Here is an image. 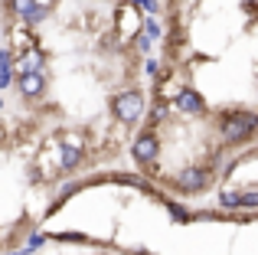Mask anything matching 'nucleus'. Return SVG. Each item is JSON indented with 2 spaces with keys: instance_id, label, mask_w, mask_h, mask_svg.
<instances>
[{
  "instance_id": "f8f14e48",
  "label": "nucleus",
  "mask_w": 258,
  "mask_h": 255,
  "mask_svg": "<svg viewBox=\"0 0 258 255\" xmlns=\"http://www.w3.org/2000/svg\"><path fill=\"white\" fill-rule=\"evenodd\" d=\"M7 85H10V69L0 66V89H7Z\"/></svg>"
},
{
  "instance_id": "4468645a",
  "label": "nucleus",
  "mask_w": 258,
  "mask_h": 255,
  "mask_svg": "<svg viewBox=\"0 0 258 255\" xmlns=\"http://www.w3.org/2000/svg\"><path fill=\"white\" fill-rule=\"evenodd\" d=\"M138 46L147 52V49H151V36H147V33H144V36H138Z\"/></svg>"
},
{
  "instance_id": "2eb2a0df",
  "label": "nucleus",
  "mask_w": 258,
  "mask_h": 255,
  "mask_svg": "<svg viewBox=\"0 0 258 255\" xmlns=\"http://www.w3.org/2000/svg\"><path fill=\"white\" fill-rule=\"evenodd\" d=\"M141 7H144V10H151V13H154V10H157V0H141Z\"/></svg>"
},
{
  "instance_id": "7ed1b4c3",
  "label": "nucleus",
  "mask_w": 258,
  "mask_h": 255,
  "mask_svg": "<svg viewBox=\"0 0 258 255\" xmlns=\"http://www.w3.org/2000/svg\"><path fill=\"white\" fill-rule=\"evenodd\" d=\"M206 183H209V170L206 167H189V170H183L180 177H176V190H186V193L203 190Z\"/></svg>"
},
{
  "instance_id": "39448f33",
  "label": "nucleus",
  "mask_w": 258,
  "mask_h": 255,
  "mask_svg": "<svg viewBox=\"0 0 258 255\" xmlns=\"http://www.w3.org/2000/svg\"><path fill=\"white\" fill-rule=\"evenodd\" d=\"M43 89H46V82H43V76H39V72H23V76H20V92H23V95L36 98Z\"/></svg>"
},
{
  "instance_id": "1a4fd4ad",
  "label": "nucleus",
  "mask_w": 258,
  "mask_h": 255,
  "mask_svg": "<svg viewBox=\"0 0 258 255\" xmlns=\"http://www.w3.org/2000/svg\"><path fill=\"white\" fill-rule=\"evenodd\" d=\"M239 206H258V193L245 190V197H239Z\"/></svg>"
},
{
  "instance_id": "20e7f679",
  "label": "nucleus",
  "mask_w": 258,
  "mask_h": 255,
  "mask_svg": "<svg viewBox=\"0 0 258 255\" xmlns=\"http://www.w3.org/2000/svg\"><path fill=\"white\" fill-rule=\"evenodd\" d=\"M134 157H138L141 164H151V160L157 157V138H154V134H141L138 144H134Z\"/></svg>"
},
{
  "instance_id": "6e6552de",
  "label": "nucleus",
  "mask_w": 258,
  "mask_h": 255,
  "mask_svg": "<svg viewBox=\"0 0 258 255\" xmlns=\"http://www.w3.org/2000/svg\"><path fill=\"white\" fill-rule=\"evenodd\" d=\"M79 157H82V154H79V147H62V164L66 167H76Z\"/></svg>"
},
{
  "instance_id": "423d86ee",
  "label": "nucleus",
  "mask_w": 258,
  "mask_h": 255,
  "mask_svg": "<svg viewBox=\"0 0 258 255\" xmlns=\"http://www.w3.org/2000/svg\"><path fill=\"white\" fill-rule=\"evenodd\" d=\"M176 108H180V111H189V115H196V111H203V98L196 95V92L183 89L180 95H176Z\"/></svg>"
},
{
  "instance_id": "f257e3e1",
  "label": "nucleus",
  "mask_w": 258,
  "mask_h": 255,
  "mask_svg": "<svg viewBox=\"0 0 258 255\" xmlns=\"http://www.w3.org/2000/svg\"><path fill=\"white\" fill-rule=\"evenodd\" d=\"M141 111H144L141 92H121V95H114V115H118V121H138Z\"/></svg>"
},
{
  "instance_id": "9b49d317",
  "label": "nucleus",
  "mask_w": 258,
  "mask_h": 255,
  "mask_svg": "<svg viewBox=\"0 0 258 255\" xmlns=\"http://www.w3.org/2000/svg\"><path fill=\"white\" fill-rule=\"evenodd\" d=\"M222 206H239V193H222Z\"/></svg>"
},
{
  "instance_id": "9d476101",
  "label": "nucleus",
  "mask_w": 258,
  "mask_h": 255,
  "mask_svg": "<svg viewBox=\"0 0 258 255\" xmlns=\"http://www.w3.org/2000/svg\"><path fill=\"white\" fill-rule=\"evenodd\" d=\"M46 13H49V10H46V7H33V10L26 13V20H33V23H39V20H43Z\"/></svg>"
},
{
  "instance_id": "0eeeda50",
  "label": "nucleus",
  "mask_w": 258,
  "mask_h": 255,
  "mask_svg": "<svg viewBox=\"0 0 258 255\" xmlns=\"http://www.w3.org/2000/svg\"><path fill=\"white\" fill-rule=\"evenodd\" d=\"M33 7H36V0H10V10L17 13V17H26Z\"/></svg>"
},
{
  "instance_id": "f03ea898",
  "label": "nucleus",
  "mask_w": 258,
  "mask_h": 255,
  "mask_svg": "<svg viewBox=\"0 0 258 255\" xmlns=\"http://www.w3.org/2000/svg\"><path fill=\"white\" fill-rule=\"evenodd\" d=\"M255 124H258V118L252 111H242V115H235V118L226 121V138L229 141H242V138H248V134L255 131Z\"/></svg>"
},
{
  "instance_id": "ddd939ff",
  "label": "nucleus",
  "mask_w": 258,
  "mask_h": 255,
  "mask_svg": "<svg viewBox=\"0 0 258 255\" xmlns=\"http://www.w3.org/2000/svg\"><path fill=\"white\" fill-rule=\"evenodd\" d=\"M147 36H160V26H157V23H154V17H151V20H147Z\"/></svg>"
}]
</instances>
